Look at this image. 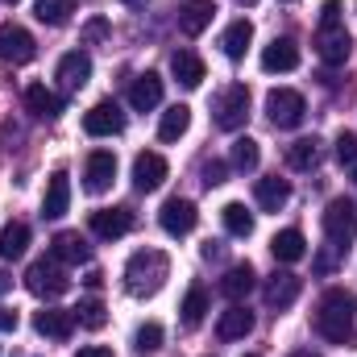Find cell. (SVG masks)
I'll list each match as a JSON object with an SVG mask.
<instances>
[{"label":"cell","mask_w":357,"mask_h":357,"mask_svg":"<svg viewBox=\"0 0 357 357\" xmlns=\"http://www.w3.org/2000/svg\"><path fill=\"white\" fill-rule=\"evenodd\" d=\"M270 254H274V262H299L307 254V241H303L299 229H282V233H274Z\"/></svg>","instance_id":"cell-27"},{"label":"cell","mask_w":357,"mask_h":357,"mask_svg":"<svg viewBox=\"0 0 357 357\" xmlns=\"http://www.w3.org/2000/svg\"><path fill=\"white\" fill-rule=\"evenodd\" d=\"M212 17H216V4L212 0H183L178 4V29L187 38H199L212 25Z\"/></svg>","instance_id":"cell-18"},{"label":"cell","mask_w":357,"mask_h":357,"mask_svg":"<svg viewBox=\"0 0 357 357\" xmlns=\"http://www.w3.org/2000/svg\"><path fill=\"white\" fill-rule=\"evenodd\" d=\"M25 287L38 299H59V295H67L71 278H67V270H63L59 258H42V262H33V266L25 270Z\"/></svg>","instance_id":"cell-4"},{"label":"cell","mask_w":357,"mask_h":357,"mask_svg":"<svg viewBox=\"0 0 357 357\" xmlns=\"http://www.w3.org/2000/svg\"><path fill=\"white\" fill-rule=\"evenodd\" d=\"M187 129H191V108H187V104H171V108L162 112V121H158V137H162V142H178Z\"/></svg>","instance_id":"cell-30"},{"label":"cell","mask_w":357,"mask_h":357,"mask_svg":"<svg viewBox=\"0 0 357 357\" xmlns=\"http://www.w3.org/2000/svg\"><path fill=\"white\" fill-rule=\"evenodd\" d=\"M129 104H133L137 112L158 108V104H162V75H158V71L137 75V79H133V88H129Z\"/></svg>","instance_id":"cell-19"},{"label":"cell","mask_w":357,"mask_h":357,"mask_svg":"<svg viewBox=\"0 0 357 357\" xmlns=\"http://www.w3.org/2000/svg\"><path fill=\"white\" fill-rule=\"evenodd\" d=\"M25 108H29L38 121H54V116L63 112V100L46 88V84H29V88H25Z\"/></svg>","instance_id":"cell-22"},{"label":"cell","mask_w":357,"mask_h":357,"mask_svg":"<svg viewBox=\"0 0 357 357\" xmlns=\"http://www.w3.org/2000/svg\"><path fill=\"white\" fill-rule=\"evenodd\" d=\"M13 328H17V312L0 307V333H13Z\"/></svg>","instance_id":"cell-42"},{"label":"cell","mask_w":357,"mask_h":357,"mask_svg":"<svg viewBox=\"0 0 357 357\" xmlns=\"http://www.w3.org/2000/svg\"><path fill=\"white\" fill-rule=\"evenodd\" d=\"M250 42H254V25H250L245 17H237V21L220 33V50H225L229 59H241V54L250 50Z\"/></svg>","instance_id":"cell-28"},{"label":"cell","mask_w":357,"mask_h":357,"mask_svg":"<svg viewBox=\"0 0 357 357\" xmlns=\"http://www.w3.org/2000/svg\"><path fill=\"white\" fill-rule=\"evenodd\" d=\"M299 291H303V278H299V274L274 270L266 278V287H262V299H266V307H274V312H287V307L299 299Z\"/></svg>","instance_id":"cell-10"},{"label":"cell","mask_w":357,"mask_h":357,"mask_svg":"<svg viewBox=\"0 0 357 357\" xmlns=\"http://www.w3.org/2000/svg\"><path fill=\"white\" fill-rule=\"evenodd\" d=\"M84 129H88L91 137H116V133L125 129V112H121V104H116V100H100V104H91L88 112H84Z\"/></svg>","instance_id":"cell-9"},{"label":"cell","mask_w":357,"mask_h":357,"mask_svg":"<svg viewBox=\"0 0 357 357\" xmlns=\"http://www.w3.org/2000/svg\"><path fill=\"white\" fill-rule=\"evenodd\" d=\"M75 320H79L84 328L96 333V328H104V324H108V312H104V303H100V299H84V303L75 307Z\"/></svg>","instance_id":"cell-36"},{"label":"cell","mask_w":357,"mask_h":357,"mask_svg":"<svg viewBox=\"0 0 357 357\" xmlns=\"http://www.w3.org/2000/svg\"><path fill=\"white\" fill-rule=\"evenodd\" d=\"M33 328L42 337H54V341H67L75 333V312H63V307H46L33 316Z\"/></svg>","instance_id":"cell-20"},{"label":"cell","mask_w":357,"mask_h":357,"mask_svg":"<svg viewBox=\"0 0 357 357\" xmlns=\"http://www.w3.org/2000/svg\"><path fill=\"white\" fill-rule=\"evenodd\" d=\"M237 4H245V8H254V4H258V0H237Z\"/></svg>","instance_id":"cell-45"},{"label":"cell","mask_w":357,"mask_h":357,"mask_svg":"<svg viewBox=\"0 0 357 357\" xmlns=\"http://www.w3.org/2000/svg\"><path fill=\"white\" fill-rule=\"evenodd\" d=\"M291 357H320V354H312V349H295Z\"/></svg>","instance_id":"cell-44"},{"label":"cell","mask_w":357,"mask_h":357,"mask_svg":"<svg viewBox=\"0 0 357 357\" xmlns=\"http://www.w3.org/2000/svg\"><path fill=\"white\" fill-rule=\"evenodd\" d=\"M254 199H258V208H262V212H278V208H287V199H291V183H287V178H278V175L258 178Z\"/></svg>","instance_id":"cell-23"},{"label":"cell","mask_w":357,"mask_h":357,"mask_svg":"<svg viewBox=\"0 0 357 357\" xmlns=\"http://www.w3.org/2000/svg\"><path fill=\"white\" fill-rule=\"evenodd\" d=\"M67 208H71V178H67V171H54L46 183V195H42V216L59 220V216H67Z\"/></svg>","instance_id":"cell-16"},{"label":"cell","mask_w":357,"mask_h":357,"mask_svg":"<svg viewBox=\"0 0 357 357\" xmlns=\"http://www.w3.org/2000/svg\"><path fill=\"white\" fill-rule=\"evenodd\" d=\"M162 183H167V158L162 154L146 150V154L133 158V187L137 191H158Z\"/></svg>","instance_id":"cell-15"},{"label":"cell","mask_w":357,"mask_h":357,"mask_svg":"<svg viewBox=\"0 0 357 357\" xmlns=\"http://www.w3.org/2000/svg\"><path fill=\"white\" fill-rule=\"evenodd\" d=\"M71 13H75V0H38L33 4V17L42 25H67Z\"/></svg>","instance_id":"cell-33"},{"label":"cell","mask_w":357,"mask_h":357,"mask_svg":"<svg viewBox=\"0 0 357 357\" xmlns=\"http://www.w3.org/2000/svg\"><path fill=\"white\" fill-rule=\"evenodd\" d=\"M50 258L79 266V262H88V258H91V250H88V241H84L79 233H59V237L50 241Z\"/></svg>","instance_id":"cell-26"},{"label":"cell","mask_w":357,"mask_h":357,"mask_svg":"<svg viewBox=\"0 0 357 357\" xmlns=\"http://www.w3.org/2000/svg\"><path fill=\"white\" fill-rule=\"evenodd\" d=\"M337 162L341 167H357V133H341L337 137Z\"/></svg>","instance_id":"cell-38"},{"label":"cell","mask_w":357,"mask_h":357,"mask_svg":"<svg viewBox=\"0 0 357 357\" xmlns=\"http://www.w3.org/2000/svg\"><path fill=\"white\" fill-rule=\"evenodd\" d=\"M258 158H262V150H258V142H254V137H237V142H233L229 162H233L237 171H258Z\"/></svg>","instance_id":"cell-35"},{"label":"cell","mask_w":357,"mask_h":357,"mask_svg":"<svg viewBox=\"0 0 357 357\" xmlns=\"http://www.w3.org/2000/svg\"><path fill=\"white\" fill-rule=\"evenodd\" d=\"M354 307H357V299L349 291H341V287L324 291L320 312H316V333H320L324 341H333V345H357Z\"/></svg>","instance_id":"cell-1"},{"label":"cell","mask_w":357,"mask_h":357,"mask_svg":"<svg viewBox=\"0 0 357 357\" xmlns=\"http://www.w3.org/2000/svg\"><path fill=\"white\" fill-rule=\"evenodd\" d=\"M171 71H175V79L183 88H199L204 84V59L195 50H175L171 54Z\"/></svg>","instance_id":"cell-25"},{"label":"cell","mask_w":357,"mask_h":357,"mask_svg":"<svg viewBox=\"0 0 357 357\" xmlns=\"http://www.w3.org/2000/svg\"><path fill=\"white\" fill-rule=\"evenodd\" d=\"M116 178V154L112 150H91L88 154V167H84V187L91 195H104Z\"/></svg>","instance_id":"cell-12"},{"label":"cell","mask_w":357,"mask_h":357,"mask_svg":"<svg viewBox=\"0 0 357 357\" xmlns=\"http://www.w3.org/2000/svg\"><path fill=\"white\" fill-rule=\"evenodd\" d=\"M225 175H229V167H225V162H208V167H204V183H208V187L225 183Z\"/></svg>","instance_id":"cell-39"},{"label":"cell","mask_w":357,"mask_h":357,"mask_svg":"<svg viewBox=\"0 0 357 357\" xmlns=\"http://www.w3.org/2000/svg\"><path fill=\"white\" fill-rule=\"evenodd\" d=\"M8 287H13V274H4V270H0V295H4Z\"/></svg>","instance_id":"cell-43"},{"label":"cell","mask_w":357,"mask_h":357,"mask_svg":"<svg viewBox=\"0 0 357 357\" xmlns=\"http://www.w3.org/2000/svg\"><path fill=\"white\" fill-rule=\"evenodd\" d=\"M25 245H29V225H25V220H8V225L0 229V258L13 262V258L25 254Z\"/></svg>","instance_id":"cell-29"},{"label":"cell","mask_w":357,"mask_h":357,"mask_svg":"<svg viewBox=\"0 0 357 357\" xmlns=\"http://www.w3.org/2000/svg\"><path fill=\"white\" fill-rule=\"evenodd\" d=\"M245 116H250V88L245 84H229V88L216 96V104H212V121L225 133H237L245 125Z\"/></svg>","instance_id":"cell-3"},{"label":"cell","mask_w":357,"mask_h":357,"mask_svg":"<svg viewBox=\"0 0 357 357\" xmlns=\"http://www.w3.org/2000/svg\"><path fill=\"white\" fill-rule=\"evenodd\" d=\"M129 229H133V212L129 208H100V212H91V233L100 241H116Z\"/></svg>","instance_id":"cell-13"},{"label":"cell","mask_w":357,"mask_h":357,"mask_svg":"<svg viewBox=\"0 0 357 357\" xmlns=\"http://www.w3.org/2000/svg\"><path fill=\"white\" fill-rule=\"evenodd\" d=\"M125 4H146V0H125Z\"/></svg>","instance_id":"cell-46"},{"label":"cell","mask_w":357,"mask_h":357,"mask_svg":"<svg viewBox=\"0 0 357 357\" xmlns=\"http://www.w3.org/2000/svg\"><path fill=\"white\" fill-rule=\"evenodd\" d=\"M349 50H354V38H349V29L341 25V17H337V21H320V29H316V54H320L328 67H341V63L349 59Z\"/></svg>","instance_id":"cell-6"},{"label":"cell","mask_w":357,"mask_h":357,"mask_svg":"<svg viewBox=\"0 0 357 357\" xmlns=\"http://www.w3.org/2000/svg\"><path fill=\"white\" fill-rule=\"evenodd\" d=\"M216 333H220V341H241L245 333H254V312H250V307H241V303H233L229 312H220Z\"/></svg>","instance_id":"cell-21"},{"label":"cell","mask_w":357,"mask_h":357,"mask_svg":"<svg viewBox=\"0 0 357 357\" xmlns=\"http://www.w3.org/2000/svg\"><path fill=\"white\" fill-rule=\"evenodd\" d=\"M91 79V54L88 50H71L59 59V84L63 91H79Z\"/></svg>","instance_id":"cell-17"},{"label":"cell","mask_w":357,"mask_h":357,"mask_svg":"<svg viewBox=\"0 0 357 357\" xmlns=\"http://www.w3.org/2000/svg\"><path fill=\"white\" fill-rule=\"evenodd\" d=\"M4 4H17V0H4Z\"/></svg>","instance_id":"cell-47"},{"label":"cell","mask_w":357,"mask_h":357,"mask_svg":"<svg viewBox=\"0 0 357 357\" xmlns=\"http://www.w3.org/2000/svg\"><path fill=\"white\" fill-rule=\"evenodd\" d=\"M254 282H258L254 266H250V262H241V266H233L225 278H220V295H225V299H233V303H241V299L254 291Z\"/></svg>","instance_id":"cell-24"},{"label":"cell","mask_w":357,"mask_h":357,"mask_svg":"<svg viewBox=\"0 0 357 357\" xmlns=\"http://www.w3.org/2000/svg\"><path fill=\"white\" fill-rule=\"evenodd\" d=\"M178 312H183V324H187V328L204 324V316H208V291H204V287H191Z\"/></svg>","instance_id":"cell-34"},{"label":"cell","mask_w":357,"mask_h":357,"mask_svg":"<svg viewBox=\"0 0 357 357\" xmlns=\"http://www.w3.org/2000/svg\"><path fill=\"white\" fill-rule=\"evenodd\" d=\"M324 237L333 241V250H349V241L357 237L354 199H333V204L324 208Z\"/></svg>","instance_id":"cell-5"},{"label":"cell","mask_w":357,"mask_h":357,"mask_svg":"<svg viewBox=\"0 0 357 357\" xmlns=\"http://www.w3.org/2000/svg\"><path fill=\"white\" fill-rule=\"evenodd\" d=\"M167 278H171V258H167L162 250H137V254L125 262V287H129V295H137V299L158 295Z\"/></svg>","instance_id":"cell-2"},{"label":"cell","mask_w":357,"mask_h":357,"mask_svg":"<svg viewBox=\"0 0 357 357\" xmlns=\"http://www.w3.org/2000/svg\"><path fill=\"white\" fill-rule=\"evenodd\" d=\"M108 33V21L104 17H96V21H88V29H84V42H100Z\"/></svg>","instance_id":"cell-40"},{"label":"cell","mask_w":357,"mask_h":357,"mask_svg":"<svg viewBox=\"0 0 357 357\" xmlns=\"http://www.w3.org/2000/svg\"><path fill=\"white\" fill-rule=\"evenodd\" d=\"M220 220L233 237H250L254 233V212H245V204H225L220 208Z\"/></svg>","instance_id":"cell-32"},{"label":"cell","mask_w":357,"mask_h":357,"mask_svg":"<svg viewBox=\"0 0 357 357\" xmlns=\"http://www.w3.org/2000/svg\"><path fill=\"white\" fill-rule=\"evenodd\" d=\"M158 345H162V324H154V320H150V324H142V328H137V337H133V349H137V354H154Z\"/></svg>","instance_id":"cell-37"},{"label":"cell","mask_w":357,"mask_h":357,"mask_svg":"<svg viewBox=\"0 0 357 357\" xmlns=\"http://www.w3.org/2000/svg\"><path fill=\"white\" fill-rule=\"evenodd\" d=\"M75 357H112V349H108V345H84Z\"/></svg>","instance_id":"cell-41"},{"label":"cell","mask_w":357,"mask_h":357,"mask_svg":"<svg viewBox=\"0 0 357 357\" xmlns=\"http://www.w3.org/2000/svg\"><path fill=\"white\" fill-rule=\"evenodd\" d=\"M195 220H199V212H195V204H191V199H183V195L167 199V204H162V212H158V225H162L171 237H187V233L195 229Z\"/></svg>","instance_id":"cell-11"},{"label":"cell","mask_w":357,"mask_h":357,"mask_svg":"<svg viewBox=\"0 0 357 357\" xmlns=\"http://www.w3.org/2000/svg\"><path fill=\"white\" fill-rule=\"evenodd\" d=\"M295 67H299V42L295 38H274L262 50V71H270V75H287Z\"/></svg>","instance_id":"cell-14"},{"label":"cell","mask_w":357,"mask_h":357,"mask_svg":"<svg viewBox=\"0 0 357 357\" xmlns=\"http://www.w3.org/2000/svg\"><path fill=\"white\" fill-rule=\"evenodd\" d=\"M38 54V42H33V33L25 29V25H0V59L4 63H13V67H25L29 59Z\"/></svg>","instance_id":"cell-8"},{"label":"cell","mask_w":357,"mask_h":357,"mask_svg":"<svg viewBox=\"0 0 357 357\" xmlns=\"http://www.w3.org/2000/svg\"><path fill=\"white\" fill-rule=\"evenodd\" d=\"M287 162H291V171H312V167L320 162V142H316V137H299V142L287 150Z\"/></svg>","instance_id":"cell-31"},{"label":"cell","mask_w":357,"mask_h":357,"mask_svg":"<svg viewBox=\"0 0 357 357\" xmlns=\"http://www.w3.org/2000/svg\"><path fill=\"white\" fill-rule=\"evenodd\" d=\"M245 357H258V354H245Z\"/></svg>","instance_id":"cell-48"},{"label":"cell","mask_w":357,"mask_h":357,"mask_svg":"<svg viewBox=\"0 0 357 357\" xmlns=\"http://www.w3.org/2000/svg\"><path fill=\"white\" fill-rule=\"evenodd\" d=\"M303 112H307V104L295 88H274L266 96V116L274 129H295L303 121Z\"/></svg>","instance_id":"cell-7"}]
</instances>
